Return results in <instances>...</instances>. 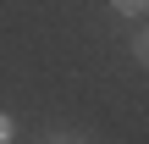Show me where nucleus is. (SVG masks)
Returning a JSON list of instances; mask_svg holds the SVG:
<instances>
[{
  "label": "nucleus",
  "mask_w": 149,
  "mask_h": 144,
  "mask_svg": "<svg viewBox=\"0 0 149 144\" xmlns=\"http://www.w3.org/2000/svg\"><path fill=\"white\" fill-rule=\"evenodd\" d=\"M133 61H144V67H149V28L133 33Z\"/></svg>",
  "instance_id": "f257e3e1"
},
{
  "label": "nucleus",
  "mask_w": 149,
  "mask_h": 144,
  "mask_svg": "<svg viewBox=\"0 0 149 144\" xmlns=\"http://www.w3.org/2000/svg\"><path fill=\"white\" fill-rule=\"evenodd\" d=\"M111 6H116L122 17H144V11H149V0H111Z\"/></svg>",
  "instance_id": "f03ea898"
},
{
  "label": "nucleus",
  "mask_w": 149,
  "mask_h": 144,
  "mask_svg": "<svg viewBox=\"0 0 149 144\" xmlns=\"http://www.w3.org/2000/svg\"><path fill=\"white\" fill-rule=\"evenodd\" d=\"M6 139H11V122H6V117H0V144H6Z\"/></svg>",
  "instance_id": "7ed1b4c3"
}]
</instances>
